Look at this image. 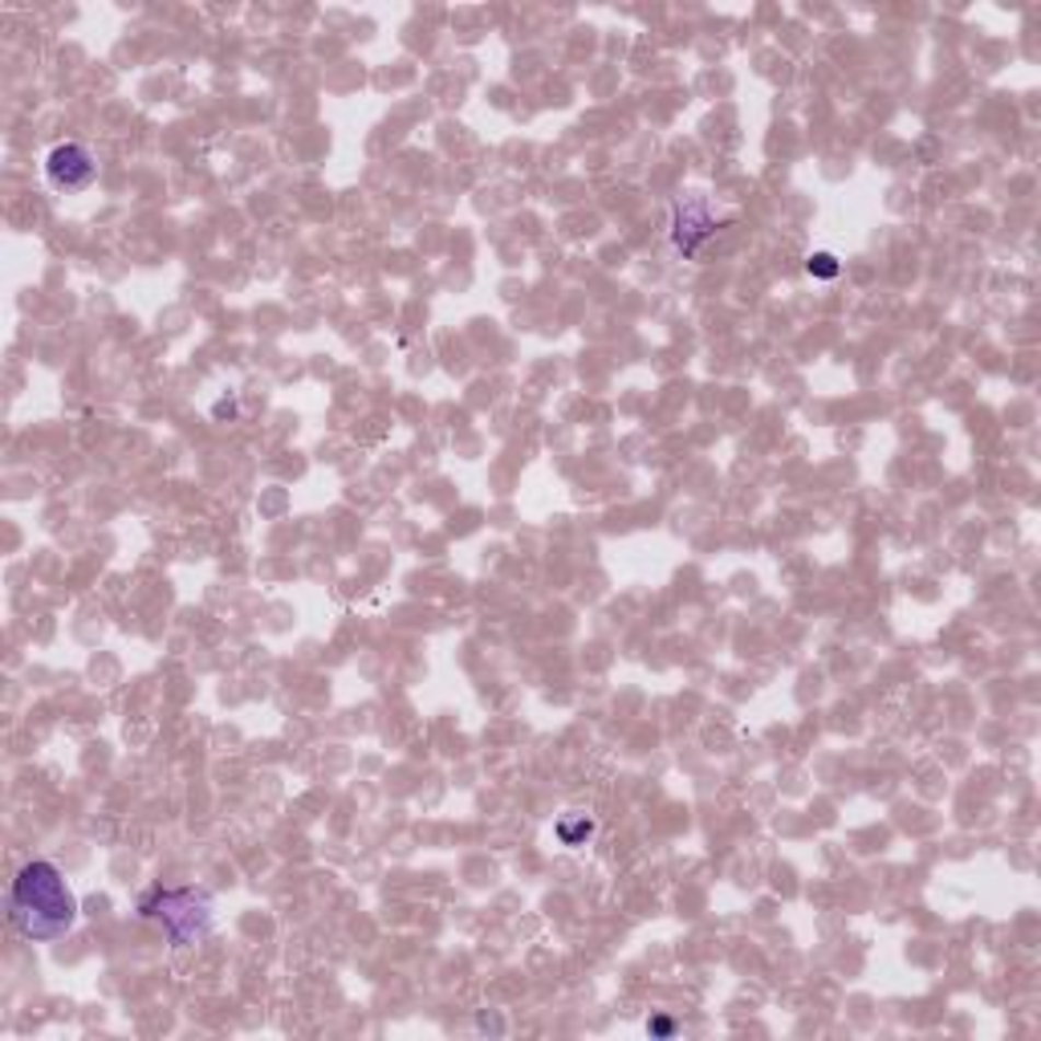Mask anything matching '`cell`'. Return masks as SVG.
I'll list each match as a JSON object with an SVG mask.
<instances>
[{
  "label": "cell",
  "instance_id": "52a82bcc",
  "mask_svg": "<svg viewBox=\"0 0 1041 1041\" xmlns=\"http://www.w3.org/2000/svg\"><path fill=\"white\" fill-rule=\"evenodd\" d=\"M647 1033H651V1038H671V1033H675V1021H671V1017H651V1021H647Z\"/></svg>",
  "mask_w": 1041,
  "mask_h": 1041
},
{
  "label": "cell",
  "instance_id": "8992f818",
  "mask_svg": "<svg viewBox=\"0 0 1041 1041\" xmlns=\"http://www.w3.org/2000/svg\"><path fill=\"white\" fill-rule=\"evenodd\" d=\"M806 269H810V277H838V257L834 253H813L810 261H806Z\"/></svg>",
  "mask_w": 1041,
  "mask_h": 1041
},
{
  "label": "cell",
  "instance_id": "7a4b0ae2",
  "mask_svg": "<svg viewBox=\"0 0 1041 1041\" xmlns=\"http://www.w3.org/2000/svg\"><path fill=\"white\" fill-rule=\"evenodd\" d=\"M139 915L175 944L192 948L212 932V895L200 887H151L139 899Z\"/></svg>",
  "mask_w": 1041,
  "mask_h": 1041
},
{
  "label": "cell",
  "instance_id": "5b68a950",
  "mask_svg": "<svg viewBox=\"0 0 1041 1041\" xmlns=\"http://www.w3.org/2000/svg\"><path fill=\"white\" fill-rule=\"evenodd\" d=\"M554 834L566 842V846H582V842L594 834V822H590L586 813H578V818H562V822L554 826Z\"/></svg>",
  "mask_w": 1041,
  "mask_h": 1041
},
{
  "label": "cell",
  "instance_id": "6da1fadb",
  "mask_svg": "<svg viewBox=\"0 0 1041 1041\" xmlns=\"http://www.w3.org/2000/svg\"><path fill=\"white\" fill-rule=\"evenodd\" d=\"M4 912H9V927L16 936H25L33 944H49L61 940L78 924V895L70 891L66 875L54 863L33 858L9 883Z\"/></svg>",
  "mask_w": 1041,
  "mask_h": 1041
},
{
  "label": "cell",
  "instance_id": "3957f363",
  "mask_svg": "<svg viewBox=\"0 0 1041 1041\" xmlns=\"http://www.w3.org/2000/svg\"><path fill=\"white\" fill-rule=\"evenodd\" d=\"M45 180L58 192H86L99 180V163L82 143H58L45 155Z\"/></svg>",
  "mask_w": 1041,
  "mask_h": 1041
},
{
  "label": "cell",
  "instance_id": "277c9868",
  "mask_svg": "<svg viewBox=\"0 0 1041 1041\" xmlns=\"http://www.w3.org/2000/svg\"><path fill=\"white\" fill-rule=\"evenodd\" d=\"M716 220L708 216L704 204H680L675 208V248L680 253H696L699 236H713Z\"/></svg>",
  "mask_w": 1041,
  "mask_h": 1041
}]
</instances>
